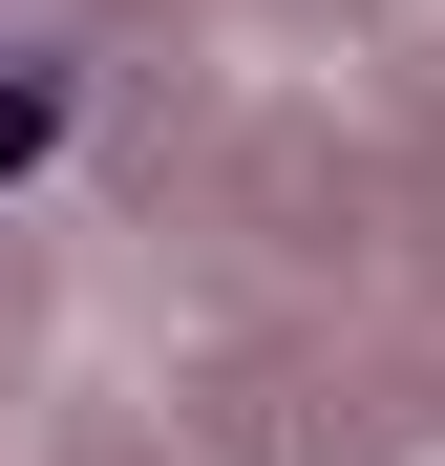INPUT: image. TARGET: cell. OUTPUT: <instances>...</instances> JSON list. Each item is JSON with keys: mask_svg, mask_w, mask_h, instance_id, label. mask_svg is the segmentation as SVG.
Masks as SVG:
<instances>
[{"mask_svg": "<svg viewBox=\"0 0 445 466\" xmlns=\"http://www.w3.org/2000/svg\"><path fill=\"white\" fill-rule=\"evenodd\" d=\"M64 106H86V86H64V64H43V43H0V191H22V170H43V148H64Z\"/></svg>", "mask_w": 445, "mask_h": 466, "instance_id": "obj_1", "label": "cell"}]
</instances>
